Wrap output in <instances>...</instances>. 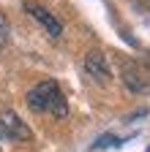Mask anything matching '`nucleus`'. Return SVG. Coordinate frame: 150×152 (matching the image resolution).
Returning a JSON list of instances; mask_svg holds the SVG:
<instances>
[{
	"mask_svg": "<svg viewBox=\"0 0 150 152\" xmlns=\"http://www.w3.org/2000/svg\"><path fill=\"white\" fill-rule=\"evenodd\" d=\"M0 139H8V141H22V139H30V130L27 125L16 117L11 109L0 111Z\"/></svg>",
	"mask_w": 150,
	"mask_h": 152,
	"instance_id": "obj_2",
	"label": "nucleus"
},
{
	"mask_svg": "<svg viewBox=\"0 0 150 152\" xmlns=\"http://www.w3.org/2000/svg\"><path fill=\"white\" fill-rule=\"evenodd\" d=\"M8 38H11V22L6 14H0V46H6Z\"/></svg>",
	"mask_w": 150,
	"mask_h": 152,
	"instance_id": "obj_6",
	"label": "nucleus"
},
{
	"mask_svg": "<svg viewBox=\"0 0 150 152\" xmlns=\"http://www.w3.org/2000/svg\"><path fill=\"white\" fill-rule=\"evenodd\" d=\"M109 144H112V147H117L120 141H117V139H115V136L109 133V136H101V139H98L96 144H93V149H101V147H109Z\"/></svg>",
	"mask_w": 150,
	"mask_h": 152,
	"instance_id": "obj_7",
	"label": "nucleus"
},
{
	"mask_svg": "<svg viewBox=\"0 0 150 152\" xmlns=\"http://www.w3.org/2000/svg\"><path fill=\"white\" fill-rule=\"evenodd\" d=\"M85 71H87V76H93L98 84H106L112 76H109V65H106V57L101 54V52H90L87 57H85Z\"/></svg>",
	"mask_w": 150,
	"mask_h": 152,
	"instance_id": "obj_4",
	"label": "nucleus"
},
{
	"mask_svg": "<svg viewBox=\"0 0 150 152\" xmlns=\"http://www.w3.org/2000/svg\"><path fill=\"white\" fill-rule=\"evenodd\" d=\"M25 11H27V14H30V16L35 19V22H38V25H41V27L49 33V35H55V38H58V35L63 33V25H60V22H58V19H55L52 14H49V11H47L41 3H35V0H27V3H25Z\"/></svg>",
	"mask_w": 150,
	"mask_h": 152,
	"instance_id": "obj_3",
	"label": "nucleus"
},
{
	"mask_svg": "<svg viewBox=\"0 0 150 152\" xmlns=\"http://www.w3.org/2000/svg\"><path fill=\"white\" fill-rule=\"evenodd\" d=\"M123 73H126V76H123L126 84L134 90V92H147V90H150V76H147L139 65H131V68L126 65V68H123Z\"/></svg>",
	"mask_w": 150,
	"mask_h": 152,
	"instance_id": "obj_5",
	"label": "nucleus"
},
{
	"mask_svg": "<svg viewBox=\"0 0 150 152\" xmlns=\"http://www.w3.org/2000/svg\"><path fill=\"white\" fill-rule=\"evenodd\" d=\"M27 106L38 114H55L58 120H63L68 114V103H66V95L58 87V82H38L30 92H27Z\"/></svg>",
	"mask_w": 150,
	"mask_h": 152,
	"instance_id": "obj_1",
	"label": "nucleus"
}]
</instances>
